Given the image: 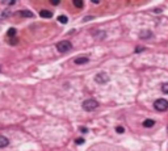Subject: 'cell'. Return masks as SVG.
I'll return each instance as SVG.
<instances>
[{
	"label": "cell",
	"mask_w": 168,
	"mask_h": 151,
	"mask_svg": "<svg viewBox=\"0 0 168 151\" xmlns=\"http://www.w3.org/2000/svg\"><path fill=\"white\" fill-rule=\"evenodd\" d=\"M154 12H155V13H160V9H159V8H156V9H155Z\"/></svg>",
	"instance_id": "obj_20"
},
{
	"label": "cell",
	"mask_w": 168,
	"mask_h": 151,
	"mask_svg": "<svg viewBox=\"0 0 168 151\" xmlns=\"http://www.w3.org/2000/svg\"><path fill=\"white\" fill-rule=\"evenodd\" d=\"M74 62L76 63V65H84V63L89 62V59H88L87 57H78V58H75Z\"/></svg>",
	"instance_id": "obj_6"
},
{
	"label": "cell",
	"mask_w": 168,
	"mask_h": 151,
	"mask_svg": "<svg viewBox=\"0 0 168 151\" xmlns=\"http://www.w3.org/2000/svg\"><path fill=\"white\" fill-rule=\"evenodd\" d=\"M58 21H59L60 24H67V21H68V19H67L66 16H59V17H58Z\"/></svg>",
	"instance_id": "obj_12"
},
{
	"label": "cell",
	"mask_w": 168,
	"mask_h": 151,
	"mask_svg": "<svg viewBox=\"0 0 168 151\" xmlns=\"http://www.w3.org/2000/svg\"><path fill=\"white\" fill-rule=\"evenodd\" d=\"M151 36H152V33L150 32V30H143V32L139 34V37L142 38V40H147V38L151 37Z\"/></svg>",
	"instance_id": "obj_9"
},
{
	"label": "cell",
	"mask_w": 168,
	"mask_h": 151,
	"mask_svg": "<svg viewBox=\"0 0 168 151\" xmlns=\"http://www.w3.org/2000/svg\"><path fill=\"white\" fill-rule=\"evenodd\" d=\"M116 131H117V133H124L125 129L122 128V126H117V128H116Z\"/></svg>",
	"instance_id": "obj_16"
},
{
	"label": "cell",
	"mask_w": 168,
	"mask_h": 151,
	"mask_svg": "<svg viewBox=\"0 0 168 151\" xmlns=\"http://www.w3.org/2000/svg\"><path fill=\"white\" fill-rule=\"evenodd\" d=\"M142 50H145V47H137V49H135L137 53H139V51H142Z\"/></svg>",
	"instance_id": "obj_17"
},
{
	"label": "cell",
	"mask_w": 168,
	"mask_h": 151,
	"mask_svg": "<svg viewBox=\"0 0 168 151\" xmlns=\"http://www.w3.org/2000/svg\"><path fill=\"white\" fill-rule=\"evenodd\" d=\"M95 81L99 84H105L109 81V75L106 72H99V74L95 76Z\"/></svg>",
	"instance_id": "obj_4"
},
{
	"label": "cell",
	"mask_w": 168,
	"mask_h": 151,
	"mask_svg": "<svg viewBox=\"0 0 168 151\" xmlns=\"http://www.w3.org/2000/svg\"><path fill=\"white\" fill-rule=\"evenodd\" d=\"M167 130H168V129H167Z\"/></svg>",
	"instance_id": "obj_21"
},
{
	"label": "cell",
	"mask_w": 168,
	"mask_h": 151,
	"mask_svg": "<svg viewBox=\"0 0 168 151\" xmlns=\"http://www.w3.org/2000/svg\"><path fill=\"white\" fill-rule=\"evenodd\" d=\"M17 15L19 16H23V17H33V13L30 11H25V9H21L17 12Z\"/></svg>",
	"instance_id": "obj_8"
},
{
	"label": "cell",
	"mask_w": 168,
	"mask_h": 151,
	"mask_svg": "<svg viewBox=\"0 0 168 151\" xmlns=\"http://www.w3.org/2000/svg\"><path fill=\"white\" fill-rule=\"evenodd\" d=\"M39 15H41V17H44V19H50V17L53 16V12L47 11V9H42L39 12Z\"/></svg>",
	"instance_id": "obj_7"
},
{
	"label": "cell",
	"mask_w": 168,
	"mask_h": 151,
	"mask_svg": "<svg viewBox=\"0 0 168 151\" xmlns=\"http://www.w3.org/2000/svg\"><path fill=\"white\" fill-rule=\"evenodd\" d=\"M57 49L59 53H67V51H70L72 49V45H71V42H68V41H62L57 45Z\"/></svg>",
	"instance_id": "obj_3"
},
{
	"label": "cell",
	"mask_w": 168,
	"mask_h": 151,
	"mask_svg": "<svg viewBox=\"0 0 168 151\" xmlns=\"http://www.w3.org/2000/svg\"><path fill=\"white\" fill-rule=\"evenodd\" d=\"M155 125V121L154 120H146L145 122H143V126H145V128H152V126Z\"/></svg>",
	"instance_id": "obj_10"
},
{
	"label": "cell",
	"mask_w": 168,
	"mask_h": 151,
	"mask_svg": "<svg viewBox=\"0 0 168 151\" xmlns=\"http://www.w3.org/2000/svg\"><path fill=\"white\" fill-rule=\"evenodd\" d=\"M51 3H53L54 5H58V4H59V0H53V1H51Z\"/></svg>",
	"instance_id": "obj_19"
},
{
	"label": "cell",
	"mask_w": 168,
	"mask_h": 151,
	"mask_svg": "<svg viewBox=\"0 0 168 151\" xmlns=\"http://www.w3.org/2000/svg\"><path fill=\"white\" fill-rule=\"evenodd\" d=\"M161 91L168 95V83H166V84H163V86H161Z\"/></svg>",
	"instance_id": "obj_14"
},
{
	"label": "cell",
	"mask_w": 168,
	"mask_h": 151,
	"mask_svg": "<svg viewBox=\"0 0 168 151\" xmlns=\"http://www.w3.org/2000/svg\"><path fill=\"white\" fill-rule=\"evenodd\" d=\"M17 44V40H13V38H11V45H15Z\"/></svg>",
	"instance_id": "obj_18"
},
{
	"label": "cell",
	"mask_w": 168,
	"mask_h": 151,
	"mask_svg": "<svg viewBox=\"0 0 168 151\" xmlns=\"http://www.w3.org/2000/svg\"><path fill=\"white\" fill-rule=\"evenodd\" d=\"M8 144H9L8 138L4 137V135H0V149H4V147H7Z\"/></svg>",
	"instance_id": "obj_5"
},
{
	"label": "cell",
	"mask_w": 168,
	"mask_h": 151,
	"mask_svg": "<svg viewBox=\"0 0 168 151\" xmlns=\"http://www.w3.org/2000/svg\"><path fill=\"white\" fill-rule=\"evenodd\" d=\"M74 5L78 8H81L83 7V1H81V0H74Z\"/></svg>",
	"instance_id": "obj_13"
},
{
	"label": "cell",
	"mask_w": 168,
	"mask_h": 151,
	"mask_svg": "<svg viewBox=\"0 0 168 151\" xmlns=\"http://www.w3.org/2000/svg\"><path fill=\"white\" fill-rule=\"evenodd\" d=\"M16 32H17V30L15 28H9V29H8V33H7L8 37H13V36H16Z\"/></svg>",
	"instance_id": "obj_11"
},
{
	"label": "cell",
	"mask_w": 168,
	"mask_h": 151,
	"mask_svg": "<svg viewBox=\"0 0 168 151\" xmlns=\"http://www.w3.org/2000/svg\"><path fill=\"white\" fill-rule=\"evenodd\" d=\"M75 143L76 144H83L84 143V139H83V138H78V139L75 141Z\"/></svg>",
	"instance_id": "obj_15"
},
{
	"label": "cell",
	"mask_w": 168,
	"mask_h": 151,
	"mask_svg": "<svg viewBox=\"0 0 168 151\" xmlns=\"http://www.w3.org/2000/svg\"><path fill=\"white\" fill-rule=\"evenodd\" d=\"M97 107H99V102L95 99H88V100H85L83 102V109L87 112H92L95 109H97Z\"/></svg>",
	"instance_id": "obj_1"
},
{
	"label": "cell",
	"mask_w": 168,
	"mask_h": 151,
	"mask_svg": "<svg viewBox=\"0 0 168 151\" xmlns=\"http://www.w3.org/2000/svg\"><path fill=\"white\" fill-rule=\"evenodd\" d=\"M154 107H155V109L159 112H164L168 109V101L166 99H158V100L154 102Z\"/></svg>",
	"instance_id": "obj_2"
}]
</instances>
